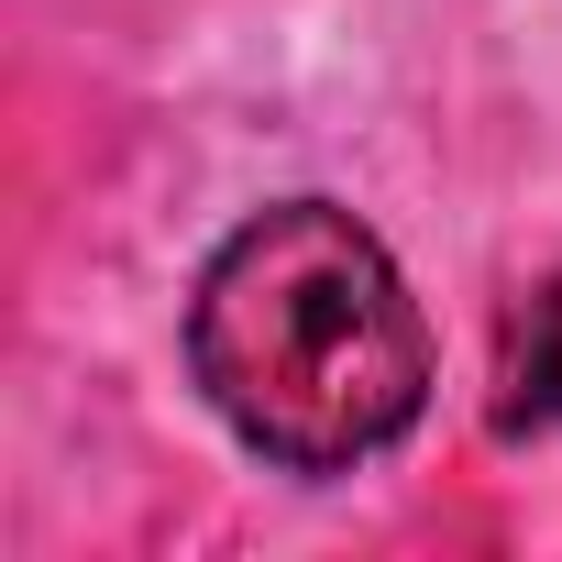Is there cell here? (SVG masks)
<instances>
[{
    "label": "cell",
    "mask_w": 562,
    "mask_h": 562,
    "mask_svg": "<svg viewBox=\"0 0 562 562\" xmlns=\"http://www.w3.org/2000/svg\"><path fill=\"white\" fill-rule=\"evenodd\" d=\"M188 364L210 408L288 474L375 463L430 397V331L408 276L331 199H288L210 254Z\"/></svg>",
    "instance_id": "obj_1"
},
{
    "label": "cell",
    "mask_w": 562,
    "mask_h": 562,
    "mask_svg": "<svg viewBox=\"0 0 562 562\" xmlns=\"http://www.w3.org/2000/svg\"><path fill=\"white\" fill-rule=\"evenodd\" d=\"M496 430H562V276L518 310L507 375H496Z\"/></svg>",
    "instance_id": "obj_2"
}]
</instances>
